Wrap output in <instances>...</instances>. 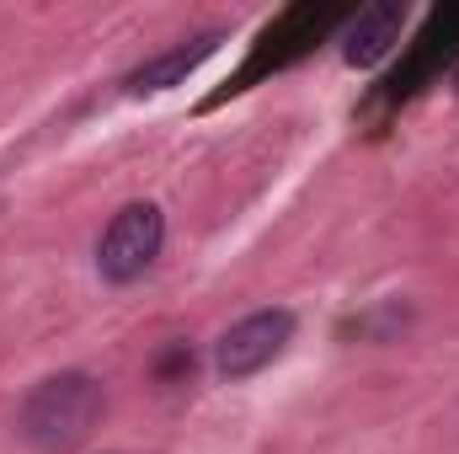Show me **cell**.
Wrapping results in <instances>:
<instances>
[{
    "mask_svg": "<svg viewBox=\"0 0 459 454\" xmlns=\"http://www.w3.org/2000/svg\"><path fill=\"white\" fill-rule=\"evenodd\" d=\"M102 417V385L91 374H54L22 401V439L38 450H70L81 444Z\"/></svg>",
    "mask_w": 459,
    "mask_h": 454,
    "instance_id": "obj_1",
    "label": "cell"
},
{
    "mask_svg": "<svg viewBox=\"0 0 459 454\" xmlns=\"http://www.w3.org/2000/svg\"><path fill=\"white\" fill-rule=\"evenodd\" d=\"M160 240H166V220L155 204H123L113 214V225L102 230L97 240V267L108 284H134L155 267L160 257Z\"/></svg>",
    "mask_w": 459,
    "mask_h": 454,
    "instance_id": "obj_2",
    "label": "cell"
},
{
    "mask_svg": "<svg viewBox=\"0 0 459 454\" xmlns=\"http://www.w3.org/2000/svg\"><path fill=\"white\" fill-rule=\"evenodd\" d=\"M289 337H294V316H289V310H256V316L235 321L225 337H220L214 363H220L225 380H246V374L267 369V363L289 347Z\"/></svg>",
    "mask_w": 459,
    "mask_h": 454,
    "instance_id": "obj_3",
    "label": "cell"
},
{
    "mask_svg": "<svg viewBox=\"0 0 459 454\" xmlns=\"http://www.w3.org/2000/svg\"><path fill=\"white\" fill-rule=\"evenodd\" d=\"M401 32H406V5H401V0H374V5H363L342 32V65L347 70H374V65H385V59L395 54Z\"/></svg>",
    "mask_w": 459,
    "mask_h": 454,
    "instance_id": "obj_4",
    "label": "cell"
},
{
    "mask_svg": "<svg viewBox=\"0 0 459 454\" xmlns=\"http://www.w3.org/2000/svg\"><path fill=\"white\" fill-rule=\"evenodd\" d=\"M220 43H225V32H198V38H187V43H177V48L144 59L139 70H128L123 92H128V97H155V92L187 86V75H198V70L220 54Z\"/></svg>",
    "mask_w": 459,
    "mask_h": 454,
    "instance_id": "obj_5",
    "label": "cell"
},
{
    "mask_svg": "<svg viewBox=\"0 0 459 454\" xmlns=\"http://www.w3.org/2000/svg\"><path fill=\"white\" fill-rule=\"evenodd\" d=\"M455 97H459V70H455Z\"/></svg>",
    "mask_w": 459,
    "mask_h": 454,
    "instance_id": "obj_6",
    "label": "cell"
}]
</instances>
